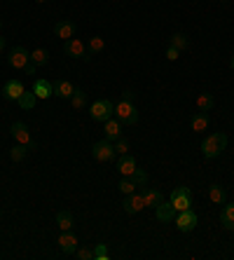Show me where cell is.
<instances>
[{
  "label": "cell",
  "mask_w": 234,
  "mask_h": 260,
  "mask_svg": "<svg viewBox=\"0 0 234 260\" xmlns=\"http://www.w3.org/2000/svg\"><path fill=\"white\" fill-rule=\"evenodd\" d=\"M115 115H117V120L124 127H136L138 124V110H136V103H133V91L126 89L122 94V99L115 106Z\"/></svg>",
  "instance_id": "obj_1"
},
{
  "label": "cell",
  "mask_w": 234,
  "mask_h": 260,
  "mask_svg": "<svg viewBox=\"0 0 234 260\" xmlns=\"http://www.w3.org/2000/svg\"><path fill=\"white\" fill-rule=\"evenodd\" d=\"M7 61H10V66H12L14 71H21V73H26V75H33V73H36V63L30 61V52L26 47H12Z\"/></svg>",
  "instance_id": "obj_2"
},
{
  "label": "cell",
  "mask_w": 234,
  "mask_h": 260,
  "mask_svg": "<svg viewBox=\"0 0 234 260\" xmlns=\"http://www.w3.org/2000/svg\"><path fill=\"white\" fill-rule=\"evenodd\" d=\"M225 148H227V134H222V132L211 134V136H206L202 141V155L206 159H216Z\"/></svg>",
  "instance_id": "obj_3"
},
{
  "label": "cell",
  "mask_w": 234,
  "mask_h": 260,
  "mask_svg": "<svg viewBox=\"0 0 234 260\" xmlns=\"http://www.w3.org/2000/svg\"><path fill=\"white\" fill-rule=\"evenodd\" d=\"M89 115L94 122H106L115 115V103L108 101V99H98L89 106Z\"/></svg>",
  "instance_id": "obj_4"
},
{
  "label": "cell",
  "mask_w": 234,
  "mask_h": 260,
  "mask_svg": "<svg viewBox=\"0 0 234 260\" xmlns=\"http://www.w3.org/2000/svg\"><path fill=\"white\" fill-rule=\"evenodd\" d=\"M91 157L96 159V162H113L117 157V152H115V143L108 139L103 141H96V143L91 145Z\"/></svg>",
  "instance_id": "obj_5"
},
{
  "label": "cell",
  "mask_w": 234,
  "mask_h": 260,
  "mask_svg": "<svg viewBox=\"0 0 234 260\" xmlns=\"http://www.w3.org/2000/svg\"><path fill=\"white\" fill-rule=\"evenodd\" d=\"M63 52H66V56H71V59H82V61H89L91 59L89 47H87L80 38H71V40H66Z\"/></svg>",
  "instance_id": "obj_6"
},
{
  "label": "cell",
  "mask_w": 234,
  "mask_h": 260,
  "mask_svg": "<svg viewBox=\"0 0 234 260\" xmlns=\"http://www.w3.org/2000/svg\"><path fill=\"white\" fill-rule=\"evenodd\" d=\"M171 206L176 209V213L192 209V192H190V188H185V185L176 188L174 194H171Z\"/></svg>",
  "instance_id": "obj_7"
},
{
  "label": "cell",
  "mask_w": 234,
  "mask_h": 260,
  "mask_svg": "<svg viewBox=\"0 0 234 260\" xmlns=\"http://www.w3.org/2000/svg\"><path fill=\"white\" fill-rule=\"evenodd\" d=\"M176 228H178L180 232H192L194 228H197V213H194L192 209L176 213Z\"/></svg>",
  "instance_id": "obj_8"
},
{
  "label": "cell",
  "mask_w": 234,
  "mask_h": 260,
  "mask_svg": "<svg viewBox=\"0 0 234 260\" xmlns=\"http://www.w3.org/2000/svg\"><path fill=\"white\" fill-rule=\"evenodd\" d=\"M126 213H141L145 209V200H143V192H131V194H124V202H122Z\"/></svg>",
  "instance_id": "obj_9"
},
{
  "label": "cell",
  "mask_w": 234,
  "mask_h": 260,
  "mask_svg": "<svg viewBox=\"0 0 234 260\" xmlns=\"http://www.w3.org/2000/svg\"><path fill=\"white\" fill-rule=\"evenodd\" d=\"M59 248H61V253H66V255H71V253H75V248L80 246V242H78V237L73 235L71 230H66V232H61L59 235Z\"/></svg>",
  "instance_id": "obj_10"
},
{
  "label": "cell",
  "mask_w": 234,
  "mask_h": 260,
  "mask_svg": "<svg viewBox=\"0 0 234 260\" xmlns=\"http://www.w3.org/2000/svg\"><path fill=\"white\" fill-rule=\"evenodd\" d=\"M12 136L17 139V143H21V145H26V148H33V136H30V132H28V127H26L24 122H14L12 124Z\"/></svg>",
  "instance_id": "obj_11"
},
{
  "label": "cell",
  "mask_w": 234,
  "mask_h": 260,
  "mask_svg": "<svg viewBox=\"0 0 234 260\" xmlns=\"http://www.w3.org/2000/svg\"><path fill=\"white\" fill-rule=\"evenodd\" d=\"M24 91H26L24 82H19V80H7L5 87H3V96H5L7 101H19Z\"/></svg>",
  "instance_id": "obj_12"
},
{
  "label": "cell",
  "mask_w": 234,
  "mask_h": 260,
  "mask_svg": "<svg viewBox=\"0 0 234 260\" xmlns=\"http://www.w3.org/2000/svg\"><path fill=\"white\" fill-rule=\"evenodd\" d=\"M33 94H36V99H52L54 96V89H52V82H47V80H40L38 78L36 82H33Z\"/></svg>",
  "instance_id": "obj_13"
},
{
  "label": "cell",
  "mask_w": 234,
  "mask_h": 260,
  "mask_svg": "<svg viewBox=\"0 0 234 260\" xmlns=\"http://www.w3.org/2000/svg\"><path fill=\"white\" fill-rule=\"evenodd\" d=\"M155 216L159 223H171L176 216V209L171 206V202H162L159 206H155Z\"/></svg>",
  "instance_id": "obj_14"
},
{
  "label": "cell",
  "mask_w": 234,
  "mask_h": 260,
  "mask_svg": "<svg viewBox=\"0 0 234 260\" xmlns=\"http://www.w3.org/2000/svg\"><path fill=\"white\" fill-rule=\"evenodd\" d=\"M220 225L225 230H234V202H225V204H222Z\"/></svg>",
  "instance_id": "obj_15"
},
{
  "label": "cell",
  "mask_w": 234,
  "mask_h": 260,
  "mask_svg": "<svg viewBox=\"0 0 234 260\" xmlns=\"http://www.w3.org/2000/svg\"><path fill=\"white\" fill-rule=\"evenodd\" d=\"M54 36L61 38L63 43L71 40V38H75V24H73V21H59V24L54 26Z\"/></svg>",
  "instance_id": "obj_16"
},
{
  "label": "cell",
  "mask_w": 234,
  "mask_h": 260,
  "mask_svg": "<svg viewBox=\"0 0 234 260\" xmlns=\"http://www.w3.org/2000/svg\"><path fill=\"white\" fill-rule=\"evenodd\" d=\"M103 124H106V139L108 141H117L122 136V127H124V124H122L120 120L110 117V120H106Z\"/></svg>",
  "instance_id": "obj_17"
},
{
  "label": "cell",
  "mask_w": 234,
  "mask_h": 260,
  "mask_svg": "<svg viewBox=\"0 0 234 260\" xmlns=\"http://www.w3.org/2000/svg\"><path fill=\"white\" fill-rule=\"evenodd\" d=\"M52 89H54V96L71 99L73 91H75V87H73V82H68V80H56L54 85H52Z\"/></svg>",
  "instance_id": "obj_18"
},
{
  "label": "cell",
  "mask_w": 234,
  "mask_h": 260,
  "mask_svg": "<svg viewBox=\"0 0 234 260\" xmlns=\"http://www.w3.org/2000/svg\"><path fill=\"white\" fill-rule=\"evenodd\" d=\"M117 171L122 174V178H129V176L136 171V159H133L131 155H124V157H120V162H117Z\"/></svg>",
  "instance_id": "obj_19"
},
{
  "label": "cell",
  "mask_w": 234,
  "mask_h": 260,
  "mask_svg": "<svg viewBox=\"0 0 234 260\" xmlns=\"http://www.w3.org/2000/svg\"><path fill=\"white\" fill-rule=\"evenodd\" d=\"M143 200H145V209H148V206H152V209H155V206H159L164 202V197H162V192H159V190L145 188L143 190Z\"/></svg>",
  "instance_id": "obj_20"
},
{
  "label": "cell",
  "mask_w": 234,
  "mask_h": 260,
  "mask_svg": "<svg viewBox=\"0 0 234 260\" xmlns=\"http://www.w3.org/2000/svg\"><path fill=\"white\" fill-rule=\"evenodd\" d=\"M190 124H192V132H206L209 129V113H199L197 110Z\"/></svg>",
  "instance_id": "obj_21"
},
{
  "label": "cell",
  "mask_w": 234,
  "mask_h": 260,
  "mask_svg": "<svg viewBox=\"0 0 234 260\" xmlns=\"http://www.w3.org/2000/svg\"><path fill=\"white\" fill-rule=\"evenodd\" d=\"M194 103H197L199 113H211V108L216 106V101H213V96H211V94H199Z\"/></svg>",
  "instance_id": "obj_22"
},
{
  "label": "cell",
  "mask_w": 234,
  "mask_h": 260,
  "mask_svg": "<svg viewBox=\"0 0 234 260\" xmlns=\"http://www.w3.org/2000/svg\"><path fill=\"white\" fill-rule=\"evenodd\" d=\"M56 225H59L61 232L73 230V213L71 211H59L56 213Z\"/></svg>",
  "instance_id": "obj_23"
},
{
  "label": "cell",
  "mask_w": 234,
  "mask_h": 260,
  "mask_svg": "<svg viewBox=\"0 0 234 260\" xmlns=\"http://www.w3.org/2000/svg\"><path fill=\"white\" fill-rule=\"evenodd\" d=\"M209 200L213 202V204H225V202H227L225 188H220V185H211L209 188Z\"/></svg>",
  "instance_id": "obj_24"
},
{
  "label": "cell",
  "mask_w": 234,
  "mask_h": 260,
  "mask_svg": "<svg viewBox=\"0 0 234 260\" xmlns=\"http://www.w3.org/2000/svg\"><path fill=\"white\" fill-rule=\"evenodd\" d=\"M30 61H33L36 66H45V63H47V61H49L47 49H42V47L33 49V52H30Z\"/></svg>",
  "instance_id": "obj_25"
},
{
  "label": "cell",
  "mask_w": 234,
  "mask_h": 260,
  "mask_svg": "<svg viewBox=\"0 0 234 260\" xmlns=\"http://www.w3.org/2000/svg\"><path fill=\"white\" fill-rule=\"evenodd\" d=\"M36 101H38V99H36V94H33V91H24V94H21V99H19L17 103L24 110H33V108H36Z\"/></svg>",
  "instance_id": "obj_26"
},
{
  "label": "cell",
  "mask_w": 234,
  "mask_h": 260,
  "mask_svg": "<svg viewBox=\"0 0 234 260\" xmlns=\"http://www.w3.org/2000/svg\"><path fill=\"white\" fill-rule=\"evenodd\" d=\"M71 106L75 110L84 108V106H87V94H84L82 89H75V91H73V96H71Z\"/></svg>",
  "instance_id": "obj_27"
},
{
  "label": "cell",
  "mask_w": 234,
  "mask_h": 260,
  "mask_svg": "<svg viewBox=\"0 0 234 260\" xmlns=\"http://www.w3.org/2000/svg\"><path fill=\"white\" fill-rule=\"evenodd\" d=\"M169 45H171V47H176L178 52H183V49H187V45H190V43H187V36H185V33H174V36H171V43H169Z\"/></svg>",
  "instance_id": "obj_28"
},
{
  "label": "cell",
  "mask_w": 234,
  "mask_h": 260,
  "mask_svg": "<svg viewBox=\"0 0 234 260\" xmlns=\"http://www.w3.org/2000/svg\"><path fill=\"white\" fill-rule=\"evenodd\" d=\"M26 155H28V148H26V145H21V143H17L12 150H10L12 162H21V159H26Z\"/></svg>",
  "instance_id": "obj_29"
},
{
  "label": "cell",
  "mask_w": 234,
  "mask_h": 260,
  "mask_svg": "<svg viewBox=\"0 0 234 260\" xmlns=\"http://www.w3.org/2000/svg\"><path fill=\"white\" fill-rule=\"evenodd\" d=\"M117 188H120L122 194H131V192H136L138 185H136V181H133V178H122Z\"/></svg>",
  "instance_id": "obj_30"
},
{
  "label": "cell",
  "mask_w": 234,
  "mask_h": 260,
  "mask_svg": "<svg viewBox=\"0 0 234 260\" xmlns=\"http://www.w3.org/2000/svg\"><path fill=\"white\" fill-rule=\"evenodd\" d=\"M129 150H131V145H129V141L126 139H117L115 141V152H117V155H120V157H124V155H129Z\"/></svg>",
  "instance_id": "obj_31"
},
{
  "label": "cell",
  "mask_w": 234,
  "mask_h": 260,
  "mask_svg": "<svg viewBox=\"0 0 234 260\" xmlns=\"http://www.w3.org/2000/svg\"><path fill=\"white\" fill-rule=\"evenodd\" d=\"M103 49H106V40H103V38H91L89 40V52L91 54H98V52H103Z\"/></svg>",
  "instance_id": "obj_32"
},
{
  "label": "cell",
  "mask_w": 234,
  "mask_h": 260,
  "mask_svg": "<svg viewBox=\"0 0 234 260\" xmlns=\"http://www.w3.org/2000/svg\"><path fill=\"white\" fill-rule=\"evenodd\" d=\"M110 258V251L106 244H96L94 246V260H108Z\"/></svg>",
  "instance_id": "obj_33"
},
{
  "label": "cell",
  "mask_w": 234,
  "mask_h": 260,
  "mask_svg": "<svg viewBox=\"0 0 234 260\" xmlns=\"http://www.w3.org/2000/svg\"><path fill=\"white\" fill-rule=\"evenodd\" d=\"M129 178H133V181H136L138 188H145V183H148V174H145L143 169H138V167H136V171H133Z\"/></svg>",
  "instance_id": "obj_34"
},
{
  "label": "cell",
  "mask_w": 234,
  "mask_h": 260,
  "mask_svg": "<svg viewBox=\"0 0 234 260\" xmlns=\"http://www.w3.org/2000/svg\"><path fill=\"white\" fill-rule=\"evenodd\" d=\"M75 258H78V260H94V248L78 246V248H75Z\"/></svg>",
  "instance_id": "obj_35"
},
{
  "label": "cell",
  "mask_w": 234,
  "mask_h": 260,
  "mask_svg": "<svg viewBox=\"0 0 234 260\" xmlns=\"http://www.w3.org/2000/svg\"><path fill=\"white\" fill-rule=\"evenodd\" d=\"M178 54H180L178 49L169 45V49H166V59H169V61H176V59H178Z\"/></svg>",
  "instance_id": "obj_36"
},
{
  "label": "cell",
  "mask_w": 234,
  "mask_h": 260,
  "mask_svg": "<svg viewBox=\"0 0 234 260\" xmlns=\"http://www.w3.org/2000/svg\"><path fill=\"white\" fill-rule=\"evenodd\" d=\"M3 49H5V40L0 38V54H3Z\"/></svg>",
  "instance_id": "obj_37"
},
{
  "label": "cell",
  "mask_w": 234,
  "mask_h": 260,
  "mask_svg": "<svg viewBox=\"0 0 234 260\" xmlns=\"http://www.w3.org/2000/svg\"><path fill=\"white\" fill-rule=\"evenodd\" d=\"M229 66H232V71H234V56H232V59H229Z\"/></svg>",
  "instance_id": "obj_38"
},
{
  "label": "cell",
  "mask_w": 234,
  "mask_h": 260,
  "mask_svg": "<svg viewBox=\"0 0 234 260\" xmlns=\"http://www.w3.org/2000/svg\"><path fill=\"white\" fill-rule=\"evenodd\" d=\"M36 3H47V0H36Z\"/></svg>",
  "instance_id": "obj_39"
},
{
  "label": "cell",
  "mask_w": 234,
  "mask_h": 260,
  "mask_svg": "<svg viewBox=\"0 0 234 260\" xmlns=\"http://www.w3.org/2000/svg\"><path fill=\"white\" fill-rule=\"evenodd\" d=\"M0 28H3V21H0Z\"/></svg>",
  "instance_id": "obj_40"
},
{
  "label": "cell",
  "mask_w": 234,
  "mask_h": 260,
  "mask_svg": "<svg viewBox=\"0 0 234 260\" xmlns=\"http://www.w3.org/2000/svg\"><path fill=\"white\" fill-rule=\"evenodd\" d=\"M0 218H3V213H0Z\"/></svg>",
  "instance_id": "obj_41"
}]
</instances>
